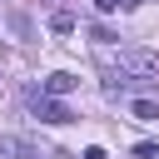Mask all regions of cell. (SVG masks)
Wrapping results in <instances>:
<instances>
[{"instance_id": "6da1fadb", "label": "cell", "mask_w": 159, "mask_h": 159, "mask_svg": "<svg viewBox=\"0 0 159 159\" xmlns=\"http://www.w3.org/2000/svg\"><path fill=\"white\" fill-rule=\"evenodd\" d=\"M30 109H35L45 124H70V119H75V114H70L60 99H50V94H30Z\"/></svg>"}, {"instance_id": "7a4b0ae2", "label": "cell", "mask_w": 159, "mask_h": 159, "mask_svg": "<svg viewBox=\"0 0 159 159\" xmlns=\"http://www.w3.org/2000/svg\"><path fill=\"white\" fill-rule=\"evenodd\" d=\"M119 65L139 70V75H159V55H149V50H119Z\"/></svg>"}, {"instance_id": "3957f363", "label": "cell", "mask_w": 159, "mask_h": 159, "mask_svg": "<svg viewBox=\"0 0 159 159\" xmlns=\"http://www.w3.org/2000/svg\"><path fill=\"white\" fill-rule=\"evenodd\" d=\"M75 84H80V80H75V75H65V70H55V75H50V80H45V89H40V94H50V99H55V94H70V89H75Z\"/></svg>"}, {"instance_id": "277c9868", "label": "cell", "mask_w": 159, "mask_h": 159, "mask_svg": "<svg viewBox=\"0 0 159 159\" xmlns=\"http://www.w3.org/2000/svg\"><path fill=\"white\" fill-rule=\"evenodd\" d=\"M0 159H30V144H25V139L0 134Z\"/></svg>"}, {"instance_id": "5b68a950", "label": "cell", "mask_w": 159, "mask_h": 159, "mask_svg": "<svg viewBox=\"0 0 159 159\" xmlns=\"http://www.w3.org/2000/svg\"><path fill=\"white\" fill-rule=\"evenodd\" d=\"M129 114L144 119V124H154V119H159V104H154V99H129Z\"/></svg>"}, {"instance_id": "8992f818", "label": "cell", "mask_w": 159, "mask_h": 159, "mask_svg": "<svg viewBox=\"0 0 159 159\" xmlns=\"http://www.w3.org/2000/svg\"><path fill=\"white\" fill-rule=\"evenodd\" d=\"M50 30H55V35H70V30H75V15H70V10H55Z\"/></svg>"}, {"instance_id": "52a82bcc", "label": "cell", "mask_w": 159, "mask_h": 159, "mask_svg": "<svg viewBox=\"0 0 159 159\" xmlns=\"http://www.w3.org/2000/svg\"><path fill=\"white\" fill-rule=\"evenodd\" d=\"M84 159H109V154H104L99 144H89V149H84Z\"/></svg>"}, {"instance_id": "ba28073f", "label": "cell", "mask_w": 159, "mask_h": 159, "mask_svg": "<svg viewBox=\"0 0 159 159\" xmlns=\"http://www.w3.org/2000/svg\"><path fill=\"white\" fill-rule=\"evenodd\" d=\"M114 5H119V0H94V10H114Z\"/></svg>"}, {"instance_id": "9c48e42d", "label": "cell", "mask_w": 159, "mask_h": 159, "mask_svg": "<svg viewBox=\"0 0 159 159\" xmlns=\"http://www.w3.org/2000/svg\"><path fill=\"white\" fill-rule=\"evenodd\" d=\"M134 5H139V0H119V10H134Z\"/></svg>"}]
</instances>
